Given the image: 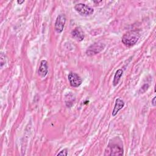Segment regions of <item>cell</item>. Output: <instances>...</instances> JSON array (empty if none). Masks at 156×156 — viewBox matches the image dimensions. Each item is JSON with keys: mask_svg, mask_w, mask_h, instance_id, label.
I'll return each mask as SVG.
<instances>
[{"mask_svg": "<svg viewBox=\"0 0 156 156\" xmlns=\"http://www.w3.org/2000/svg\"><path fill=\"white\" fill-rule=\"evenodd\" d=\"M140 37L141 34L139 30H130L122 36V42L124 45L130 47L135 45L138 42Z\"/></svg>", "mask_w": 156, "mask_h": 156, "instance_id": "obj_1", "label": "cell"}, {"mask_svg": "<svg viewBox=\"0 0 156 156\" xmlns=\"http://www.w3.org/2000/svg\"><path fill=\"white\" fill-rule=\"evenodd\" d=\"M74 9L77 12L82 16H89L93 13L94 10L93 8L85 4L79 3L77 4L74 6Z\"/></svg>", "mask_w": 156, "mask_h": 156, "instance_id": "obj_2", "label": "cell"}, {"mask_svg": "<svg viewBox=\"0 0 156 156\" xmlns=\"http://www.w3.org/2000/svg\"><path fill=\"white\" fill-rule=\"evenodd\" d=\"M105 44L101 42L95 43L88 48L86 51V54L88 56L94 55L101 52L105 48Z\"/></svg>", "mask_w": 156, "mask_h": 156, "instance_id": "obj_3", "label": "cell"}, {"mask_svg": "<svg viewBox=\"0 0 156 156\" xmlns=\"http://www.w3.org/2000/svg\"><path fill=\"white\" fill-rule=\"evenodd\" d=\"M65 23H66V16L65 14H60L57 17V19L55 22V25H54L55 30L57 33L60 34L62 32Z\"/></svg>", "mask_w": 156, "mask_h": 156, "instance_id": "obj_4", "label": "cell"}, {"mask_svg": "<svg viewBox=\"0 0 156 156\" xmlns=\"http://www.w3.org/2000/svg\"><path fill=\"white\" fill-rule=\"evenodd\" d=\"M68 78L71 86L73 87H78L82 83V79L81 77L75 73H70L68 74Z\"/></svg>", "mask_w": 156, "mask_h": 156, "instance_id": "obj_5", "label": "cell"}, {"mask_svg": "<svg viewBox=\"0 0 156 156\" xmlns=\"http://www.w3.org/2000/svg\"><path fill=\"white\" fill-rule=\"evenodd\" d=\"M71 36L73 38H74L77 41H81L83 40L85 37V34L82 29L80 27H75L71 31Z\"/></svg>", "mask_w": 156, "mask_h": 156, "instance_id": "obj_6", "label": "cell"}, {"mask_svg": "<svg viewBox=\"0 0 156 156\" xmlns=\"http://www.w3.org/2000/svg\"><path fill=\"white\" fill-rule=\"evenodd\" d=\"M48 73V64L45 60H42L40 62L39 69L38 71V75L41 77H44Z\"/></svg>", "mask_w": 156, "mask_h": 156, "instance_id": "obj_7", "label": "cell"}, {"mask_svg": "<svg viewBox=\"0 0 156 156\" xmlns=\"http://www.w3.org/2000/svg\"><path fill=\"white\" fill-rule=\"evenodd\" d=\"M110 155H122L123 153V149L118 144H112L111 146H109Z\"/></svg>", "mask_w": 156, "mask_h": 156, "instance_id": "obj_8", "label": "cell"}, {"mask_svg": "<svg viewBox=\"0 0 156 156\" xmlns=\"http://www.w3.org/2000/svg\"><path fill=\"white\" fill-rule=\"evenodd\" d=\"M124 106V102L122 99L120 98H117L115 100V104L113 108V110L112 111V116H115L117 115L118 112L121 110Z\"/></svg>", "mask_w": 156, "mask_h": 156, "instance_id": "obj_9", "label": "cell"}, {"mask_svg": "<svg viewBox=\"0 0 156 156\" xmlns=\"http://www.w3.org/2000/svg\"><path fill=\"white\" fill-rule=\"evenodd\" d=\"M123 71L121 69H119L116 71V72L115 74L113 80V85L114 87H116L119 82L121 77L122 75Z\"/></svg>", "mask_w": 156, "mask_h": 156, "instance_id": "obj_10", "label": "cell"}, {"mask_svg": "<svg viewBox=\"0 0 156 156\" xmlns=\"http://www.w3.org/2000/svg\"><path fill=\"white\" fill-rule=\"evenodd\" d=\"M0 60H1V68H2L3 65H5V55L1 53V57H0Z\"/></svg>", "mask_w": 156, "mask_h": 156, "instance_id": "obj_11", "label": "cell"}, {"mask_svg": "<svg viewBox=\"0 0 156 156\" xmlns=\"http://www.w3.org/2000/svg\"><path fill=\"white\" fill-rule=\"evenodd\" d=\"M67 155H68V149H64L62 150L57 154V155H65V156Z\"/></svg>", "mask_w": 156, "mask_h": 156, "instance_id": "obj_12", "label": "cell"}, {"mask_svg": "<svg viewBox=\"0 0 156 156\" xmlns=\"http://www.w3.org/2000/svg\"><path fill=\"white\" fill-rule=\"evenodd\" d=\"M155 98H156V97L155 96V97H154V98L152 99V102H151V104H152V105H153L154 107H155V106L156 105V103H155Z\"/></svg>", "mask_w": 156, "mask_h": 156, "instance_id": "obj_13", "label": "cell"}, {"mask_svg": "<svg viewBox=\"0 0 156 156\" xmlns=\"http://www.w3.org/2000/svg\"><path fill=\"white\" fill-rule=\"evenodd\" d=\"M23 2H24V1H17V3L19 4H21Z\"/></svg>", "mask_w": 156, "mask_h": 156, "instance_id": "obj_14", "label": "cell"}]
</instances>
